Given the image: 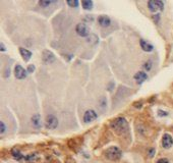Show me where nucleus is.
Returning <instances> with one entry per match:
<instances>
[{"label": "nucleus", "instance_id": "obj_10", "mask_svg": "<svg viewBox=\"0 0 173 163\" xmlns=\"http://www.w3.org/2000/svg\"><path fill=\"white\" fill-rule=\"evenodd\" d=\"M31 121H32L34 127L41 129V127H42V119H41V115L39 113H36V114L33 115L32 118H31Z\"/></svg>", "mask_w": 173, "mask_h": 163}, {"label": "nucleus", "instance_id": "obj_18", "mask_svg": "<svg viewBox=\"0 0 173 163\" xmlns=\"http://www.w3.org/2000/svg\"><path fill=\"white\" fill-rule=\"evenodd\" d=\"M98 40H99L98 37L94 34H91V36H89L88 38H86L88 43H91V44H97V43H98Z\"/></svg>", "mask_w": 173, "mask_h": 163}, {"label": "nucleus", "instance_id": "obj_14", "mask_svg": "<svg viewBox=\"0 0 173 163\" xmlns=\"http://www.w3.org/2000/svg\"><path fill=\"white\" fill-rule=\"evenodd\" d=\"M133 78H135V80L139 83V84H143V83L148 79V75L146 73H144V71H139V73H135Z\"/></svg>", "mask_w": 173, "mask_h": 163}, {"label": "nucleus", "instance_id": "obj_19", "mask_svg": "<svg viewBox=\"0 0 173 163\" xmlns=\"http://www.w3.org/2000/svg\"><path fill=\"white\" fill-rule=\"evenodd\" d=\"M38 3L41 7H48V6L51 5L52 3H56V1H46V0H42V1H39Z\"/></svg>", "mask_w": 173, "mask_h": 163}, {"label": "nucleus", "instance_id": "obj_6", "mask_svg": "<svg viewBox=\"0 0 173 163\" xmlns=\"http://www.w3.org/2000/svg\"><path fill=\"white\" fill-rule=\"evenodd\" d=\"M27 73L26 69L20 64H16L15 67H14V76L17 80H24L27 78Z\"/></svg>", "mask_w": 173, "mask_h": 163}, {"label": "nucleus", "instance_id": "obj_9", "mask_svg": "<svg viewBox=\"0 0 173 163\" xmlns=\"http://www.w3.org/2000/svg\"><path fill=\"white\" fill-rule=\"evenodd\" d=\"M42 60L44 61V63H52V62H54V60H55V56L51 51L45 50V51H43Z\"/></svg>", "mask_w": 173, "mask_h": 163}, {"label": "nucleus", "instance_id": "obj_12", "mask_svg": "<svg viewBox=\"0 0 173 163\" xmlns=\"http://www.w3.org/2000/svg\"><path fill=\"white\" fill-rule=\"evenodd\" d=\"M20 56L22 57L24 61H29L31 58H32V52L28 49L24 48V47H20Z\"/></svg>", "mask_w": 173, "mask_h": 163}, {"label": "nucleus", "instance_id": "obj_15", "mask_svg": "<svg viewBox=\"0 0 173 163\" xmlns=\"http://www.w3.org/2000/svg\"><path fill=\"white\" fill-rule=\"evenodd\" d=\"M38 158H39L38 154H37V153H32V154H30V155L26 156V157H24V160H26L27 162H29V163H34V162H36L37 160H38Z\"/></svg>", "mask_w": 173, "mask_h": 163}, {"label": "nucleus", "instance_id": "obj_3", "mask_svg": "<svg viewBox=\"0 0 173 163\" xmlns=\"http://www.w3.org/2000/svg\"><path fill=\"white\" fill-rule=\"evenodd\" d=\"M148 7L151 12H156L158 10L164 9V2L160 0H150L148 2Z\"/></svg>", "mask_w": 173, "mask_h": 163}, {"label": "nucleus", "instance_id": "obj_13", "mask_svg": "<svg viewBox=\"0 0 173 163\" xmlns=\"http://www.w3.org/2000/svg\"><path fill=\"white\" fill-rule=\"evenodd\" d=\"M140 45H141L142 49L146 52H151V51L154 50V46L150 43H148L147 41H145L144 39H141L140 40Z\"/></svg>", "mask_w": 173, "mask_h": 163}, {"label": "nucleus", "instance_id": "obj_4", "mask_svg": "<svg viewBox=\"0 0 173 163\" xmlns=\"http://www.w3.org/2000/svg\"><path fill=\"white\" fill-rule=\"evenodd\" d=\"M75 32L81 37H89V35H90V29H89V27L86 24L80 22L75 27Z\"/></svg>", "mask_w": 173, "mask_h": 163}, {"label": "nucleus", "instance_id": "obj_20", "mask_svg": "<svg viewBox=\"0 0 173 163\" xmlns=\"http://www.w3.org/2000/svg\"><path fill=\"white\" fill-rule=\"evenodd\" d=\"M66 3L69 5V7H77L80 2L77 0H67Z\"/></svg>", "mask_w": 173, "mask_h": 163}, {"label": "nucleus", "instance_id": "obj_21", "mask_svg": "<svg viewBox=\"0 0 173 163\" xmlns=\"http://www.w3.org/2000/svg\"><path fill=\"white\" fill-rule=\"evenodd\" d=\"M144 67H145V69L146 71H151V69H152V61L151 60H149V61H147V62H145V65H144Z\"/></svg>", "mask_w": 173, "mask_h": 163}, {"label": "nucleus", "instance_id": "obj_25", "mask_svg": "<svg viewBox=\"0 0 173 163\" xmlns=\"http://www.w3.org/2000/svg\"><path fill=\"white\" fill-rule=\"evenodd\" d=\"M157 163H169V161H168L166 158H162V159H159L157 161Z\"/></svg>", "mask_w": 173, "mask_h": 163}, {"label": "nucleus", "instance_id": "obj_23", "mask_svg": "<svg viewBox=\"0 0 173 163\" xmlns=\"http://www.w3.org/2000/svg\"><path fill=\"white\" fill-rule=\"evenodd\" d=\"M34 71H35V66L33 64H31V65H29L28 66V73H34Z\"/></svg>", "mask_w": 173, "mask_h": 163}, {"label": "nucleus", "instance_id": "obj_22", "mask_svg": "<svg viewBox=\"0 0 173 163\" xmlns=\"http://www.w3.org/2000/svg\"><path fill=\"white\" fill-rule=\"evenodd\" d=\"M5 129H6L5 123H4L3 121H0V133H1V135H3V134L5 133Z\"/></svg>", "mask_w": 173, "mask_h": 163}, {"label": "nucleus", "instance_id": "obj_17", "mask_svg": "<svg viewBox=\"0 0 173 163\" xmlns=\"http://www.w3.org/2000/svg\"><path fill=\"white\" fill-rule=\"evenodd\" d=\"M82 5H83L84 9L91 10L93 7V1H91V0H84V1H82Z\"/></svg>", "mask_w": 173, "mask_h": 163}, {"label": "nucleus", "instance_id": "obj_24", "mask_svg": "<svg viewBox=\"0 0 173 163\" xmlns=\"http://www.w3.org/2000/svg\"><path fill=\"white\" fill-rule=\"evenodd\" d=\"M148 154H149L150 157H153L154 154H155V149H153V148H152V149H150L149 152H148Z\"/></svg>", "mask_w": 173, "mask_h": 163}, {"label": "nucleus", "instance_id": "obj_8", "mask_svg": "<svg viewBox=\"0 0 173 163\" xmlns=\"http://www.w3.org/2000/svg\"><path fill=\"white\" fill-rule=\"evenodd\" d=\"M98 117V115H97L96 111L94 110H86L85 112V114H84V121H85L86 123H89V122H92V121H94L95 119Z\"/></svg>", "mask_w": 173, "mask_h": 163}, {"label": "nucleus", "instance_id": "obj_27", "mask_svg": "<svg viewBox=\"0 0 173 163\" xmlns=\"http://www.w3.org/2000/svg\"><path fill=\"white\" fill-rule=\"evenodd\" d=\"M159 18H160V14H156V15H154V20H155L156 22H159Z\"/></svg>", "mask_w": 173, "mask_h": 163}, {"label": "nucleus", "instance_id": "obj_28", "mask_svg": "<svg viewBox=\"0 0 173 163\" xmlns=\"http://www.w3.org/2000/svg\"><path fill=\"white\" fill-rule=\"evenodd\" d=\"M0 50H1V51H5L6 50V48H5V46H4L3 43H1V44H0Z\"/></svg>", "mask_w": 173, "mask_h": 163}, {"label": "nucleus", "instance_id": "obj_16", "mask_svg": "<svg viewBox=\"0 0 173 163\" xmlns=\"http://www.w3.org/2000/svg\"><path fill=\"white\" fill-rule=\"evenodd\" d=\"M11 154H12V156H13L14 159H16V160L24 159V155H22V154L20 153V151H18V150H16V149H13V150H12Z\"/></svg>", "mask_w": 173, "mask_h": 163}, {"label": "nucleus", "instance_id": "obj_7", "mask_svg": "<svg viewBox=\"0 0 173 163\" xmlns=\"http://www.w3.org/2000/svg\"><path fill=\"white\" fill-rule=\"evenodd\" d=\"M162 146L165 149H169L173 146V138L169 134H164L163 138H162Z\"/></svg>", "mask_w": 173, "mask_h": 163}, {"label": "nucleus", "instance_id": "obj_5", "mask_svg": "<svg viewBox=\"0 0 173 163\" xmlns=\"http://www.w3.org/2000/svg\"><path fill=\"white\" fill-rule=\"evenodd\" d=\"M58 127V119L54 115L50 114L46 117V127L48 129H55Z\"/></svg>", "mask_w": 173, "mask_h": 163}, {"label": "nucleus", "instance_id": "obj_1", "mask_svg": "<svg viewBox=\"0 0 173 163\" xmlns=\"http://www.w3.org/2000/svg\"><path fill=\"white\" fill-rule=\"evenodd\" d=\"M110 127L117 135H125L126 133H128V122L126 121V119L123 117H117V118L113 119L110 122Z\"/></svg>", "mask_w": 173, "mask_h": 163}, {"label": "nucleus", "instance_id": "obj_11", "mask_svg": "<svg viewBox=\"0 0 173 163\" xmlns=\"http://www.w3.org/2000/svg\"><path fill=\"white\" fill-rule=\"evenodd\" d=\"M98 24L103 28H107L111 24V20L107 15H100L98 17Z\"/></svg>", "mask_w": 173, "mask_h": 163}, {"label": "nucleus", "instance_id": "obj_2", "mask_svg": "<svg viewBox=\"0 0 173 163\" xmlns=\"http://www.w3.org/2000/svg\"><path fill=\"white\" fill-rule=\"evenodd\" d=\"M105 156L107 159L111 160V161H117L121 158L122 156V152L118 147H110L105 151Z\"/></svg>", "mask_w": 173, "mask_h": 163}, {"label": "nucleus", "instance_id": "obj_26", "mask_svg": "<svg viewBox=\"0 0 173 163\" xmlns=\"http://www.w3.org/2000/svg\"><path fill=\"white\" fill-rule=\"evenodd\" d=\"M158 113H159V115H160V116H167V113H166V112H164V111H162V110H159V111H158Z\"/></svg>", "mask_w": 173, "mask_h": 163}]
</instances>
